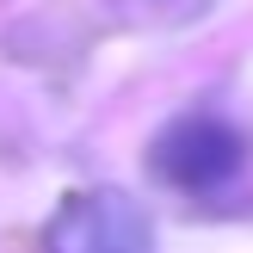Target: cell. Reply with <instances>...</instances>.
<instances>
[{
    "mask_svg": "<svg viewBox=\"0 0 253 253\" xmlns=\"http://www.w3.org/2000/svg\"><path fill=\"white\" fill-rule=\"evenodd\" d=\"M148 161H155V173L167 185H179V192H216V185H229L235 173H241L247 142L216 111H185V118H173L167 130L155 136Z\"/></svg>",
    "mask_w": 253,
    "mask_h": 253,
    "instance_id": "cell-1",
    "label": "cell"
},
{
    "mask_svg": "<svg viewBox=\"0 0 253 253\" xmlns=\"http://www.w3.org/2000/svg\"><path fill=\"white\" fill-rule=\"evenodd\" d=\"M43 253H155V222L124 192H81L49 216Z\"/></svg>",
    "mask_w": 253,
    "mask_h": 253,
    "instance_id": "cell-2",
    "label": "cell"
}]
</instances>
